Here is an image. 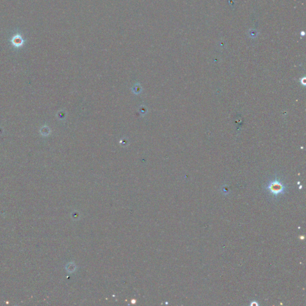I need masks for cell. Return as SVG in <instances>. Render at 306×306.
<instances>
[{"label":"cell","instance_id":"1","mask_svg":"<svg viewBox=\"0 0 306 306\" xmlns=\"http://www.w3.org/2000/svg\"><path fill=\"white\" fill-rule=\"evenodd\" d=\"M266 188L271 194L277 197L283 194L285 192L286 187L278 179H275L274 181L270 182Z\"/></svg>","mask_w":306,"mask_h":306},{"label":"cell","instance_id":"2","mask_svg":"<svg viewBox=\"0 0 306 306\" xmlns=\"http://www.w3.org/2000/svg\"><path fill=\"white\" fill-rule=\"evenodd\" d=\"M11 43L16 47H20L23 45L24 40L20 35H16L12 39Z\"/></svg>","mask_w":306,"mask_h":306}]
</instances>
